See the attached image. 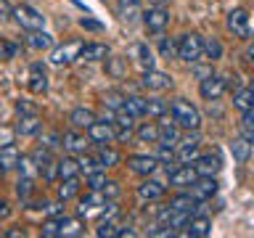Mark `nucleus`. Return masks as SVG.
Segmentation results:
<instances>
[{"label": "nucleus", "mask_w": 254, "mask_h": 238, "mask_svg": "<svg viewBox=\"0 0 254 238\" xmlns=\"http://www.w3.org/2000/svg\"><path fill=\"white\" fill-rule=\"evenodd\" d=\"M167 109H170V117L175 119V124H178L180 130H198V127H201V114H198V109L190 101L175 98Z\"/></svg>", "instance_id": "nucleus-1"}, {"label": "nucleus", "mask_w": 254, "mask_h": 238, "mask_svg": "<svg viewBox=\"0 0 254 238\" xmlns=\"http://www.w3.org/2000/svg\"><path fill=\"white\" fill-rule=\"evenodd\" d=\"M178 59L186 63H196L204 59V37L196 35V32H188V35L178 37Z\"/></svg>", "instance_id": "nucleus-2"}, {"label": "nucleus", "mask_w": 254, "mask_h": 238, "mask_svg": "<svg viewBox=\"0 0 254 238\" xmlns=\"http://www.w3.org/2000/svg\"><path fill=\"white\" fill-rule=\"evenodd\" d=\"M11 19L19 24V27L24 32H35V29H43L45 27V16L37 11V8H32L27 3H21V5H13V11H11Z\"/></svg>", "instance_id": "nucleus-3"}, {"label": "nucleus", "mask_w": 254, "mask_h": 238, "mask_svg": "<svg viewBox=\"0 0 254 238\" xmlns=\"http://www.w3.org/2000/svg\"><path fill=\"white\" fill-rule=\"evenodd\" d=\"M85 135H87V140L90 143H95V146H111L117 138H114V122L111 119H98L95 117V122L85 130Z\"/></svg>", "instance_id": "nucleus-4"}, {"label": "nucleus", "mask_w": 254, "mask_h": 238, "mask_svg": "<svg viewBox=\"0 0 254 238\" xmlns=\"http://www.w3.org/2000/svg\"><path fill=\"white\" fill-rule=\"evenodd\" d=\"M32 162H35V167H37V175H43L48 182L59 180V172H56V162H59V159H53V151L51 148L40 146L35 154H32Z\"/></svg>", "instance_id": "nucleus-5"}, {"label": "nucleus", "mask_w": 254, "mask_h": 238, "mask_svg": "<svg viewBox=\"0 0 254 238\" xmlns=\"http://www.w3.org/2000/svg\"><path fill=\"white\" fill-rule=\"evenodd\" d=\"M82 45H85L82 40H71V43H64L59 48H53V51H51V63H53V66H66V63L77 61Z\"/></svg>", "instance_id": "nucleus-6"}, {"label": "nucleus", "mask_w": 254, "mask_h": 238, "mask_svg": "<svg viewBox=\"0 0 254 238\" xmlns=\"http://www.w3.org/2000/svg\"><path fill=\"white\" fill-rule=\"evenodd\" d=\"M140 19H143V27L148 32L159 35V32H164L167 24H170V11H167L164 5H154V8H148V11H143Z\"/></svg>", "instance_id": "nucleus-7"}, {"label": "nucleus", "mask_w": 254, "mask_h": 238, "mask_svg": "<svg viewBox=\"0 0 254 238\" xmlns=\"http://www.w3.org/2000/svg\"><path fill=\"white\" fill-rule=\"evenodd\" d=\"M228 90V79L220 77V74H209L201 79V85H198V93H201L204 101H220L222 95Z\"/></svg>", "instance_id": "nucleus-8"}, {"label": "nucleus", "mask_w": 254, "mask_h": 238, "mask_svg": "<svg viewBox=\"0 0 254 238\" xmlns=\"http://www.w3.org/2000/svg\"><path fill=\"white\" fill-rule=\"evenodd\" d=\"M127 170L132 175H140V178H148L159 170V159L156 156H146V154H135L127 159Z\"/></svg>", "instance_id": "nucleus-9"}, {"label": "nucleus", "mask_w": 254, "mask_h": 238, "mask_svg": "<svg viewBox=\"0 0 254 238\" xmlns=\"http://www.w3.org/2000/svg\"><path fill=\"white\" fill-rule=\"evenodd\" d=\"M190 193L198 204L201 201H209V198L217 193V180H214V175H204V178H196L193 185H190Z\"/></svg>", "instance_id": "nucleus-10"}, {"label": "nucleus", "mask_w": 254, "mask_h": 238, "mask_svg": "<svg viewBox=\"0 0 254 238\" xmlns=\"http://www.w3.org/2000/svg\"><path fill=\"white\" fill-rule=\"evenodd\" d=\"M106 206V198H103L101 190H90L87 188V193L79 198V206H77V217H87V214H93V212H98Z\"/></svg>", "instance_id": "nucleus-11"}, {"label": "nucleus", "mask_w": 254, "mask_h": 238, "mask_svg": "<svg viewBox=\"0 0 254 238\" xmlns=\"http://www.w3.org/2000/svg\"><path fill=\"white\" fill-rule=\"evenodd\" d=\"M190 164H193V170H196L198 178H204V175H217L222 170L220 154H201V156H196Z\"/></svg>", "instance_id": "nucleus-12"}, {"label": "nucleus", "mask_w": 254, "mask_h": 238, "mask_svg": "<svg viewBox=\"0 0 254 238\" xmlns=\"http://www.w3.org/2000/svg\"><path fill=\"white\" fill-rule=\"evenodd\" d=\"M140 85L146 87V90H167V87H172V77L164 74V71H156V69H143V79Z\"/></svg>", "instance_id": "nucleus-13"}, {"label": "nucleus", "mask_w": 254, "mask_h": 238, "mask_svg": "<svg viewBox=\"0 0 254 238\" xmlns=\"http://www.w3.org/2000/svg\"><path fill=\"white\" fill-rule=\"evenodd\" d=\"M87 146H90V140H87V135L77 132V130H69L61 135V148L69 151V154H85Z\"/></svg>", "instance_id": "nucleus-14"}, {"label": "nucleus", "mask_w": 254, "mask_h": 238, "mask_svg": "<svg viewBox=\"0 0 254 238\" xmlns=\"http://www.w3.org/2000/svg\"><path fill=\"white\" fill-rule=\"evenodd\" d=\"M180 154L178 159L183 164H188V162H193V159L198 156V130H188L186 138H180Z\"/></svg>", "instance_id": "nucleus-15"}, {"label": "nucleus", "mask_w": 254, "mask_h": 238, "mask_svg": "<svg viewBox=\"0 0 254 238\" xmlns=\"http://www.w3.org/2000/svg\"><path fill=\"white\" fill-rule=\"evenodd\" d=\"M228 29L233 32L236 37H249V13L244 8H233L228 13Z\"/></svg>", "instance_id": "nucleus-16"}, {"label": "nucleus", "mask_w": 254, "mask_h": 238, "mask_svg": "<svg viewBox=\"0 0 254 238\" xmlns=\"http://www.w3.org/2000/svg\"><path fill=\"white\" fill-rule=\"evenodd\" d=\"M162 122H156L159 124V143L162 146H178V140H180V127L175 124V119L170 117H159Z\"/></svg>", "instance_id": "nucleus-17"}, {"label": "nucleus", "mask_w": 254, "mask_h": 238, "mask_svg": "<svg viewBox=\"0 0 254 238\" xmlns=\"http://www.w3.org/2000/svg\"><path fill=\"white\" fill-rule=\"evenodd\" d=\"M29 90L35 95H43L48 90V71H45V63H32L29 66Z\"/></svg>", "instance_id": "nucleus-18"}, {"label": "nucleus", "mask_w": 254, "mask_h": 238, "mask_svg": "<svg viewBox=\"0 0 254 238\" xmlns=\"http://www.w3.org/2000/svg\"><path fill=\"white\" fill-rule=\"evenodd\" d=\"M164 190H167L164 182L151 180V175H148V178L138 185V198H140V201H159V198L164 196Z\"/></svg>", "instance_id": "nucleus-19"}, {"label": "nucleus", "mask_w": 254, "mask_h": 238, "mask_svg": "<svg viewBox=\"0 0 254 238\" xmlns=\"http://www.w3.org/2000/svg\"><path fill=\"white\" fill-rule=\"evenodd\" d=\"M117 16L127 24H135L143 16L140 0H117Z\"/></svg>", "instance_id": "nucleus-20"}, {"label": "nucleus", "mask_w": 254, "mask_h": 238, "mask_svg": "<svg viewBox=\"0 0 254 238\" xmlns=\"http://www.w3.org/2000/svg\"><path fill=\"white\" fill-rule=\"evenodd\" d=\"M198 178L193 164H186V167H175V170H170V185H178V188H188L193 185V180Z\"/></svg>", "instance_id": "nucleus-21"}, {"label": "nucleus", "mask_w": 254, "mask_h": 238, "mask_svg": "<svg viewBox=\"0 0 254 238\" xmlns=\"http://www.w3.org/2000/svg\"><path fill=\"white\" fill-rule=\"evenodd\" d=\"M40 130H43V119H40V114L19 117V124H16V135H21V138H32V135H37Z\"/></svg>", "instance_id": "nucleus-22"}, {"label": "nucleus", "mask_w": 254, "mask_h": 238, "mask_svg": "<svg viewBox=\"0 0 254 238\" xmlns=\"http://www.w3.org/2000/svg\"><path fill=\"white\" fill-rule=\"evenodd\" d=\"M69 122H71V127H74V130H87V127L95 122V111L87 109V106H77V109H71Z\"/></svg>", "instance_id": "nucleus-23"}, {"label": "nucleus", "mask_w": 254, "mask_h": 238, "mask_svg": "<svg viewBox=\"0 0 254 238\" xmlns=\"http://www.w3.org/2000/svg\"><path fill=\"white\" fill-rule=\"evenodd\" d=\"M109 45L106 43H85L82 51H79V59L82 61H106L109 59Z\"/></svg>", "instance_id": "nucleus-24"}, {"label": "nucleus", "mask_w": 254, "mask_h": 238, "mask_svg": "<svg viewBox=\"0 0 254 238\" xmlns=\"http://www.w3.org/2000/svg\"><path fill=\"white\" fill-rule=\"evenodd\" d=\"M85 233V222L82 217H66L61 214V230H59V238H77Z\"/></svg>", "instance_id": "nucleus-25"}, {"label": "nucleus", "mask_w": 254, "mask_h": 238, "mask_svg": "<svg viewBox=\"0 0 254 238\" xmlns=\"http://www.w3.org/2000/svg\"><path fill=\"white\" fill-rule=\"evenodd\" d=\"M27 45L32 48V51H51L53 48V37L48 35L45 29H35V32H27Z\"/></svg>", "instance_id": "nucleus-26"}, {"label": "nucleus", "mask_w": 254, "mask_h": 238, "mask_svg": "<svg viewBox=\"0 0 254 238\" xmlns=\"http://www.w3.org/2000/svg\"><path fill=\"white\" fill-rule=\"evenodd\" d=\"M186 228H188L186 233L190 238H206V236H212V220L209 217H190Z\"/></svg>", "instance_id": "nucleus-27"}, {"label": "nucleus", "mask_w": 254, "mask_h": 238, "mask_svg": "<svg viewBox=\"0 0 254 238\" xmlns=\"http://www.w3.org/2000/svg\"><path fill=\"white\" fill-rule=\"evenodd\" d=\"M79 175L77 178H66V180H61L59 182V188H56V196H59V201H64L66 204L69 198H74V196H79Z\"/></svg>", "instance_id": "nucleus-28"}, {"label": "nucleus", "mask_w": 254, "mask_h": 238, "mask_svg": "<svg viewBox=\"0 0 254 238\" xmlns=\"http://www.w3.org/2000/svg\"><path fill=\"white\" fill-rule=\"evenodd\" d=\"M56 172H59V180H66V178H77L79 175V162L74 156H64L56 162Z\"/></svg>", "instance_id": "nucleus-29"}, {"label": "nucleus", "mask_w": 254, "mask_h": 238, "mask_svg": "<svg viewBox=\"0 0 254 238\" xmlns=\"http://www.w3.org/2000/svg\"><path fill=\"white\" fill-rule=\"evenodd\" d=\"M135 138L140 143H159V124L156 122H140L135 127Z\"/></svg>", "instance_id": "nucleus-30"}, {"label": "nucleus", "mask_w": 254, "mask_h": 238, "mask_svg": "<svg viewBox=\"0 0 254 238\" xmlns=\"http://www.w3.org/2000/svg\"><path fill=\"white\" fill-rule=\"evenodd\" d=\"M122 109L132 119H140V117H146V98H140V95H127L122 101Z\"/></svg>", "instance_id": "nucleus-31"}, {"label": "nucleus", "mask_w": 254, "mask_h": 238, "mask_svg": "<svg viewBox=\"0 0 254 238\" xmlns=\"http://www.w3.org/2000/svg\"><path fill=\"white\" fill-rule=\"evenodd\" d=\"M230 154H233V159L238 164H246V162H249V156H252V143L241 135V138H236L233 143H230Z\"/></svg>", "instance_id": "nucleus-32"}, {"label": "nucleus", "mask_w": 254, "mask_h": 238, "mask_svg": "<svg viewBox=\"0 0 254 238\" xmlns=\"http://www.w3.org/2000/svg\"><path fill=\"white\" fill-rule=\"evenodd\" d=\"M106 74L114 77V79H122V77L127 74V59L109 53V59H106Z\"/></svg>", "instance_id": "nucleus-33"}, {"label": "nucleus", "mask_w": 254, "mask_h": 238, "mask_svg": "<svg viewBox=\"0 0 254 238\" xmlns=\"http://www.w3.org/2000/svg\"><path fill=\"white\" fill-rule=\"evenodd\" d=\"M19 151H16V146H13V143H11V146H3V148H0V170H13V167L16 164H19Z\"/></svg>", "instance_id": "nucleus-34"}, {"label": "nucleus", "mask_w": 254, "mask_h": 238, "mask_svg": "<svg viewBox=\"0 0 254 238\" xmlns=\"http://www.w3.org/2000/svg\"><path fill=\"white\" fill-rule=\"evenodd\" d=\"M233 106H236L238 111L254 109V90H252V87H241V90L233 95Z\"/></svg>", "instance_id": "nucleus-35"}, {"label": "nucleus", "mask_w": 254, "mask_h": 238, "mask_svg": "<svg viewBox=\"0 0 254 238\" xmlns=\"http://www.w3.org/2000/svg\"><path fill=\"white\" fill-rule=\"evenodd\" d=\"M170 209H190V212H196L198 201L193 198V193H180V196H175L170 201Z\"/></svg>", "instance_id": "nucleus-36"}, {"label": "nucleus", "mask_w": 254, "mask_h": 238, "mask_svg": "<svg viewBox=\"0 0 254 238\" xmlns=\"http://www.w3.org/2000/svg\"><path fill=\"white\" fill-rule=\"evenodd\" d=\"M241 132H244V138L254 146V109H246L241 111Z\"/></svg>", "instance_id": "nucleus-37"}, {"label": "nucleus", "mask_w": 254, "mask_h": 238, "mask_svg": "<svg viewBox=\"0 0 254 238\" xmlns=\"http://www.w3.org/2000/svg\"><path fill=\"white\" fill-rule=\"evenodd\" d=\"M101 162V167L106 170V167H114V164H119V154L111 146H101V151H98V156H95Z\"/></svg>", "instance_id": "nucleus-38"}, {"label": "nucleus", "mask_w": 254, "mask_h": 238, "mask_svg": "<svg viewBox=\"0 0 254 238\" xmlns=\"http://www.w3.org/2000/svg\"><path fill=\"white\" fill-rule=\"evenodd\" d=\"M167 114V101L162 98H146V117H164Z\"/></svg>", "instance_id": "nucleus-39"}, {"label": "nucleus", "mask_w": 254, "mask_h": 238, "mask_svg": "<svg viewBox=\"0 0 254 238\" xmlns=\"http://www.w3.org/2000/svg\"><path fill=\"white\" fill-rule=\"evenodd\" d=\"M59 230H61V214L59 217H48L43 228H40V233H43V238H59Z\"/></svg>", "instance_id": "nucleus-40"}, {"label": "nucleus", "mask_w": 254, "mask_h": 238, "mask_svg": "<svg viewBox=\"0 0 254 238\" xmlns=\"http://www.w3.org/2000/svg\"><path fill=\"white\" fill-rule=\"evenodd\" d=\"M117 233H119V225L111 220H101V225L95 228V236L98 238H117Z\"/></svg>", "instance_id": "nucleus-41"}, {"label": "nucleus", "mask_w": 254, "mask_h": 238, "mask_svg": "<svg viewBox=\"0 0 254 238\" xmlns=\"http://www.w3.org/2000/svg\"><path fill=\"white\" fill-rule=\"evenodd\" d=\"M135 53H138V63L143 69H154V53L148 45H135Z\"/></svg>", "instance_id": "nucleus-42"}, {"label": "nucleus", "mask_w": 254, "mask_h": 238, "mask_svg": "<svg viewBox=\"0 0 254 238\" xmlns=\"http://www.w3.org/2000/svg\"><path fill=\"white\" fill-rule=\"evenodd\" d=\"M204 56L206 59H212V61H217V59H222V43L220 40H204Z\"/></svg>", "instance_id": "nucleus-43"}, {"label": "nucleus", "mask_w": 254, "mask_h": 238, "mask_svg": "<svg viewBox=\"0 0 254 238\" xmlns=\"http://www.w3.org/2000/svg\"><path fill=\"white\" fill-rule=\"evenodd\" d=\"M16 193H19V198H27L35 193V178H21L19 182H16Z\"/></svg>", "instance_id": "nucleus-44"}, {"label": "nucleus", "mask_w": 254, "mask_h": 238, "mask_svg": "<svg viewBox=\"0 0 254 238\" xmlns=\"http://www.w3.org/2000/svg\"><path fill=\"white\" fill-rule=\"evenodd\" d=\"M19 172H21V178H37V167L35 162H32V156H19Z\"/></svg>", "instance_id": "nucleus-45"}, {"label": "nucleus", "mask_w": 254, "mask_h": 238, "mask_svg": "<svg viewBox=\"0 0 254 238\" xmlns=\"http://www.w3.org/2000/svg\"><path fill=\"white\" fill-rule=\"evenodd\" d=\"M77 162H79V172H85V175H90V172H95V170H103L101 162H98L95 156H85V154H82Z\"/></svg>", "instance_id": "nucleus-46"}, {"label": "nucleus", "mask_w": 254, "mask_h": 238, "mask_svg": "<svg viewBox=\"0 0 254 238\" xmlns=\"http://www.w3.org/2000/svg\"><path fill=\"white\" fill-rule=\"evenodd\" d=\"M103 182H106V175H103V170H95V172L87 175L85 185L90 188V190H101V188H103Z\"/></svg>", "instance_id": "nucleus-47"}, {"label": "nucleus", "mask_w": 254, "mask_h": 238, "mask_svg": "<svg viewBox=\"0 0 254 238\" xmlns=\"http://www.w3.org/2000/svg\"><path fill=\"white\" fill-rule=\"evenodd\" d=\"M101 193H103V198H106V201H114V198L122 193V188H119L117 180H106V182H103V188H101Z\"/></svg>", "instance_id": "nucleus-48"}, {"label": "nucleus", "mask_w": 254, "mask_h": 238, "mask_svg": "<svg viewBox=\"0 0 254 238\" xmlns=\"http://www.w3.org/2000/svg\"><path fill=\"white\" fill-rule=\"evenodd\" d=\"M11 143H16V127L0 124V148H3V146H11Z\"/></svg>", "instance_id": "nucleus-49"}, {"label": "nucleus", "mask_w": 254, "mask_h": 238, "mask_svg": "<svg viewBox=\"0 0 254 238\" xmlns=\"http://www.w3.org/2000/svg\"><path fill=\"white\" fill-rule=\"evenodd\" d=\"M159 51H162V56L164 59H175V56H178V40H162V43H159Z\"/></svg>", "instance_id": "nucleus-50"}, {"label": "nucleus", "mask_w": 254, "mask_h": 238, "mask_svg": "<svg viewBox=\"0 0 254 238\" xmlns=\"http://www.w3.org/2000/svg\"><path fill=\"white\" fill-rule=\"evenodd\" d=\"M16 53H19V48H16L13 43H8V40H0V61H11Z\"/></svg>", "instance_id": "nucleus-51"}, {"label": "nucleus", "mask_w": 254, "mask_h": 238, "mask_svg": "<svg viewBox=\"0 0 254 238\" xmlns=\"http://www.w3.org/2000/svg\"><path fill=\"white\" fill-rule=\"evenodd\" d=\"M16 114H19V117L37 114V106H35V103H29V101H19V103H16Z\"/></svg>", "instance_id": "nucleus-52"}, {"label": "nucleus", "mask_w": 254, "mask_h": 238, "mask_svg": "<svg viewBox=\"0 0 254 238\" xmlns=\"http://www.w3.org/2000/svg\"><path fill=\"white\" fill-rule=\"evenodd\" d=\"M122 101H125V95H119V93H109V95H103V103H106L109 109H122Z\"/></svg>", "instance_id": "nucleus-53"}, {"label": "nucleus", "mask_w": 254, "mask_h": 238, "mask_svg": "<svg viewBox=\"0 0 254 238\" xmlns=\"http://www.w3.org/2000/svg\"><path fill=\"white\" fill-rule=\"evenodd\" d=\"M11 11H13V5L8 3V0H0V21H8V19H11Z\"/></svg>", "instance_id": "nucleus-54"}, {"label": "nucleus", "mask_w": 254, "mask_h": 238, "mask_svg": "<svg viewBox=\"0 0 254 238\" xmlns=\"http://www.w3.org/2000/svg\"><path fill=\"white\" fill-rule=\"evenodd\" d=\"M43 146H45V148H51V151H53V148H59V146H61V135H48V138L43 140Z\"/></svg>", "instance_id": "nucleus-55"}, {"label": "nucleus", "mask_w": 254, "mask_h": 238, "mask_svg": "<svg viewBox=\"0 0 254 238\" xmlns=\"http://www.w3.org/2000/svg\"><path fill=\"white\" fill-rule=\"evenodd\" d=\"M79 24H82L85 29H90V32H101V29H103V24H98V21H93V19H82V21H79Z\"/></svg>", "instance_id": "nucleus-56"}, {"label": "nucleus", "mask_w": 254, "mask_h": 238, "mask_svg": "<svg viewBox=\"0 0 254 238\" xmlns=\"http://www.w3.org/2000/svg\"><path fill=\"white\" fill-rule=\"evenodd\" d=\"M8 217H11V204L0 198V220H8Z\"/></svg>", "instance_id": "nucleus-57"}, {"label": "nucleus", "mask_w": 254, "mask_h": 238, "mask_svg": "<svg viewBox=\"0 0 254 238\" xmlns=\"http://www.w3.org/2000/svg\"><path fill=\"white\" fill-rule=\"evenodd\" d=\"M5 238H24V230H8Z\"/></svg>", "instance_id": "nucleus-58"}, {"label": "nucleus", "mask_w": 254, "mask_h": 238, "mask_svg": "<svg viewBox=\"0 0 254 238\" xmlns=\"http://www.w3.org/2000/svg\"><path fill=\"white\" fill-rule=\"evenodd\" d=\"M246 59H249V61L254 63V43H252L249 48H246Z\"/></svg>", "instance_id": "nucleus-59"}, {"label": "nucleus", "mask_w": 254, "mask_h": 238, "mask_svg": "<svg viewBox=\"0 0 254 238\" xmlns=\"http://www.w3.org/2000/svg\"><path fill=\"white\" fill-rule=\"evenodd\" d=\"M249 87H252V90H254V79H252V85H249Z\"/></svg>", "instance_id": "nucleus-60"}]
</instances>
